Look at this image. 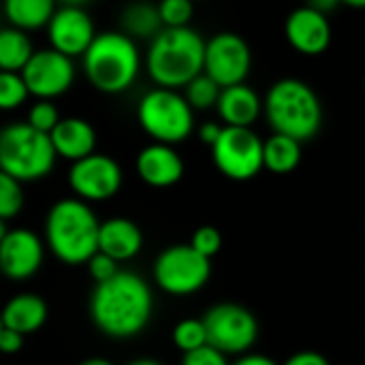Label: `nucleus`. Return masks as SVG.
I'll return each instance as SVG.
<instances>
[{"mask_svg":"<svg viewBox=\"0 0 365 365\" xmlns=\"http://www.w3.org/2000/svg\"><path fill=\"white\" fill-rule=\"evenodd\" d=\"M160 30H163V24L158 17V9L152 2H145V0L130 2L120 15V32H124L133 41L137 38L150 41Z\"/></svg>","mask_w":365,"mask_h":365,"instance_id":"5701e85b","label":"nucleus"},{"mask_svg":"<svg viewBox=\"0 0 365 365\" xmlns=\"http://www.w3.org/2000/svg\"><path fill=\"white\" fill-rule=\"evenodd\" d=\"M6 235V225H4V220H0V240Z\"/></svg>","mask_w":365,"mask_h":365,"instance_id":"c03bdc74","label":"nucleus"},{"mask_svg":"<svg viewBox=\"0 0 365 365\" xmlns=\"http://www.w3.org/2000/svg\"><path fill=\"white\" fill-rule=\"evenodd\" d=\"M284 34L297 53L321 56L331 45V21L327 15L304 4L289 13L284 21Z\"/></svg>","mask_w":365,"mask_h":365,"instance_id":"dca6fc26","label":"nucleus"},{"mask_svg":"<svg viewBox=\"0 0 365 365\" xmlns=\"http://www.w3.org/2000/svg\"><path fill=\"white\" fill-rule=\"evenodd\" d=\"M47 38L49 47L60 51L66 58H81V53L92 43L96 28L92 17L83 6L62 4L53 11L47 21Z\"/></svg>","mask_w":365,"mask_h":365,"instance_id":"4468645a","label":"nucleus"},{"mask_svg":"<svg viewBox=\"0 0 365 365\" xmlns=\"http://www.w3.org/2000/svg\"><path fill=\"white\" fill-rule=\"evenodd\" d=\"M306 6L314 9L317 13L329 15L331 11H336L340 6V0H306Z\"/></svg>","mask_w":365,"mask_h":365,"instance_id":"4c0bfd02","label":"nucleus"},{"mask_svg":"<svg viewBox=\"0 0 365 365\" xmlns=\"http://www.w3.org/2000/svg\"><path fill=\"white\" fill-rule=\"evenodd\" d=\"M205 38L190 26L163 28L145 51V71L156 88L180 90L203 73Z\"/></svg>","mask_w":365,"mask_h":365,"instance_id":"7ed1b4c3","label":"nucleus"},{"mask_svg":"<svg viewBox=\"0 0 365 365\" xmlns=\"http://www.w3.org/2000/svg\"><path fill=\"white\" fill-rule=\"evenodd\" d=\"M218 94H220V86H216L205 73L197 75L184 86V98L192 111H205L216 107Z\"/></svg>","mask_w":365,"mask_h":365,"instance_id":"a878e982","label":"nucleus"},{"mask_svg":"<svg viewBox=\"0 0 365 365\" xmlns=\"http://www.w3.org/2000/svg\"><path fill=\"white\" fill-rule=\"evenodd\" d=\"M137 120L154 143H182L192 135L195 111L180 90L152 88L137 105Z\"/></svg>","mask_w":365,"mask_h":365,"instance_id":"0eeeda50","label":"nucleus"},{"mask_svg":"<svg viewBox=\"0 0 365 365\" xmlns=\"http://www.w3.org/2000/svg\"><path fill=\"white\" fill-rule=\"evenodd\" d=\"M28 101V90L19 73L0 71V111H13Z\"/></svg>","mask_w":365,"mask_h":365,"instance_id":"c85d7f7f","label":"nucleus"},{"mask_svg":"<svg viewBox=\"0 0 365 365\" xmlns=\"http://www.w3.org/2000/svg\"><path fill=\"white\" fill-rule=\"evenodd\" d=\"M284 365H329V361L319 355V353H312V351H304V353H297L293 355Z\"/></svg>","mask_w":365,"mask_h":365,"instance_id":"c9c22d12","label":"nucleus"},{"mask_svg":"<svg viewBox=\"0 0 365 365\" xmlns=\"http://www.w3.org/2000/svg\"><path fill=\"white\" fill-rule=\"evenodd\" d=\"M98 220L90 205L81 199L58 201L45 222V240L49 250L66 265H83L98 252Z\"/></svg>","mask_w":365,"mask_h":365,"instance_id":"39448f33","label":"nucleus"},{"mask_svg":"<svg viewBox=\"0 0 365 365\" xmlns=\"http://www.w3.org/2000/svg\"><path fill=\"white\" fill-rule=\"evenodd\" d=\"M49 141L56 156L75 163L94 152L96 130L83 118H60V122L49 133Z\"/></svg>","mask_w":365,"mask_h":365,"instance_id":"a211bd4d","label":"nucleus"},{"mask_svg":"<svg viewBox=\"0 0 365 365\" xmlns=\"http://www.w3.org/2000/svg\"><path fill=\"white\" fill-rule=\"evenodd\" d=\"M34 47L28 32L13 26L0 28V71L19 73L30 60Z\"/></svg>","mask_w":365,"mask_h":365,"instance_id":"393cba45","label":"nucleus"},{"mask_svg":"<svg viewBox=\"0 0 365 365\" xmlns=\"http://www.w3.org/2000/svg\"><path fill=\"white\" fill-rule=\"evenodd\" d=\"M56 9L58 0H2L4 17L13 28L24 32L45 28Z\"/></svg>","mask_w":365,"mask_h":365,"instance_id":"4be33fe9","label":"nucleus"},{"mask_svg":"<svg viewBox=\"0 0 365 365\" xmlns=\"http://www.w3.org/2000/svg\"><path fill=\"white\" fill-rule=\"evenodd\" d=\"M184 365H229L227 364V355H222L220 351L212 349L210 344L186 353Z\"/></svg>","mask_w":365,"mask_h":365,"instance_id":"72a5a7b5","label":"nucleus"},{"mask_svg":"<svg viewBox=\"0 0 365 365\" xmlns=\"http://www.w3.org/2000/svg\"><path fill=\"white\" fill-rule=\"evenodd\" d=\"M252 71V49L237 32H218L205 41L203 73L220 88L246 83Z\"/></svg>","mask_w":365,"mask_h":365,"instance_id":"1a4fd4ad","label":"nucleus"},{"mask_svg":"<svg viewBox=\"0 0 365 365\" xmlns=\"http://www.w3.org/2000/svg\"><path fill=\"white\" fill-rule=\"evenodd\" d=\"M173 342H175V346L184 355L190 353V351H197V349L205 346L207 344V336H205L203 321L186 319V321L178 323L175 329H173Z\"/></svg>","mask_w":365,"mask_h":365,"instance_id":"c756f323","label":"nucleus"},{"mask_svg":"<svg viewBox=\"0 0 365 365\" xmlns=\"http://www.w3.org/2000/svg\"><path fill=\"white\" fill-rule=\"evenodd\" d=\"M190 2H205V0H190Z\"/></svg>","mask_w":365,"mask_h":365,"instance_id":"a18cd8bd","label":"nucleus"},{"mask_svg":"<svg viewBox=\"0 0 365 365\" xmlns=\"http://www.w3.org/2000/svg\"><path fill=\"white\" fill-rule=\"evenodd\" d=\"M152 308L150 287L133 272H118L109 280L98 282L90 299L94 325L118 340L139 336L150 323Z\"/></svg>","mask_w":365,"mask_h":365,"instance_id":"f257e3e1","label":"nucleus"},{"mask_svg":"<svg viewBox=\"0 0 365 365\" xmlns=\"http://www.w3.org/2000/svg\"><path fill=\"white\" fill-rule=\"evenodd\" d=\"M24 207V188L21 182L0 171V220L15 218Z\"/></svg>","mask_w":365,"mask_h":365,"instance_id":"bb28decb","label":"nucleus"},{"mask_svg":"<svg viewBox=\"0 0 365 365\" xmlns=\"http://www.w3.org/2000/svg\"><path fill=\"white\" fill-rule=\"evenodd\" d=\"M43 244L36 233L28 229L6 231L0 240V274L19 282L34 276L43 263Z\"/></svg>","mask_w":365,"mask_h":365,"instance_id":"2eb2a0df","label":"nucleus"},{"mask_svg":"<svg viewBox=\"0 0 365 365\" xmlns=\"http://www.w3.org/2000/svg\"><path fill=\"white\" fill-rule=\"evenodd\" d=\"M21 344H24V336H21V334L11 331V329H6V327L0 329V353H4V355H15V353H19Z\"/></svg>","mask_w":365,"mask_h":365,"instance_id":"f704fd0d","label":"nucleus"},{"mask_svg":"<svg viewBox=\"0 0 365 365\" xmlns=\"http://www.w3.org/2000/svg\"><path fill=\"white\" fill-rule=\"evenodd\" d=\"M212 156L222 175L246 182L263 169V141L252 128L222 126L212 145Z\"/></svg>","mask_w":365,"mask_h":365,"instance_id":"6e6552de","label":"nucleus"},{"mask_svg":"<svg viewBox=\"0 0 365 365\" xmlns=\"http://www.w3.org/2000/svg\"><path fill=\"white\" fill-rule=\"evenodd\" d=\"M222 246V235L218 233V229L214 227H201L195 231L192 240H190V248L195 252H199L205 259H212Z\"/></svg>","mask_w":365,"mask_h":365,"instance_id":"2f4dec72","label":"nucleus"},{"mask_svg":"<svg viewBox=\"0 0 365 365\" xmlns=\"http://www.w3.org/2000/svg\"><path fill=\"white\" fill-rule=\"evenodd\" d=\"M220 130H222V126L220 124H216V122H205L201 128H199V139L205 143V145H214V141L218 139V135H220Z\"/></svg>","mask_w":365,"mask_h":365,"instance_id":"e433bc0d","label":"nucleus"},{"mask_svg":"<svg viewBox=\"0 0 365 365\" xmlns=\"http://www.w3.org/2000/svg\"><path fill=\"white\" fill-rule=\"evenodd\" d=\"M45 319H47V304L38 295H32V293L15 295L0 312L2 327L17 331L21 336L34 334L36 329H41Z\"/></svg>","mask_w":365,"mask_h":365,"instance_id":"412c9836","label":"nucleus"},{"mask_svg":"<svg viewBox=\"0 0 365 365\" xmlns=\"http://www.w3.org/2000/svg\"><path fill=\"white\" fill-rule=\"evenodd\" d=\"M233 365H278L276 361H272L269 357H265V355H246V357H242L240 361H235Z\"/></svg>","mask_w":365,"mask_h":365,"instance_id":"58836bf2","label":"nucleus"},{"mask_svg":"<svg viewBox=\"0 0 365 365\" xmlns=\"http://www.w3.org/2000/svg\"><path fill=\"white\" fill-rule=\"evenodd\" d=\"M340 4H346V6H353V9H364L365 0H340Z\"/></svg>","mask_w":365,"mask_h":365,"instance_id":"ea45409f","label":"nucleus"},{"mask_svg":"<svg viewBox=\"0 0 365 365\" xmlns=\"http://www.w3.org/2000/svg\"><path fill=\"white\" fill-rule=\"evenodd\" d=\"M216 109L225 126L250 128L263 111V101L248 83H235L229 88H220Z\"/></svg>","mask_w":365,"mask_h":365,"instance_id":"6ab92c4d","label":"nucleus"},{"mask_svg":"<svg viewBox=\"0 0 365 365\" xmlns=\"http://www.w3.org/2000/svg\"><path fill=\"white\" fill-rule=\"evenodd\" d=\"M68 184L86 203L107 201L118 195L122 186V169L111 156L92 152L90 156L73 163L68 171Z\"/></svg>","mask_w":365,"mask_h":365,"instance_id":"ddd939ff","label":"nucleus"},{"mask_svg":"<svg viewBox=\"0 0 365 365\" xmlns=\"http://www.w3.org/2000/svg\"><path fill=\"white\" fill-rule=\"evenodd\" d=\"M263 111L276 135H287L299 143L317 137L323 124L319 94L297 77L278 79L265 94Z\"/></svg>","mask_w":365,"mask_h":365,"instance_id":"20e7f679","label":"nucleus"},{"mask_svg":"<svg viewBox=\"0 0 365 365\" xmlns=\"http://www.w3.org/2000/svg\"><path fill=\"white\" fill-rule=\"evenodd\" d=\"M81 68L98 92L122 94L135 86L141 73L139 45L120 30L96 32L81 53Z\"/></svg>","mask_w":365,"mask_h":365,"instance_id":"f03ea898","label":"nucleus"},{"mask_svg":"<svg viewBox=\"0 0 365 365\" xmlns=\"http://www.w3.org/2000/svg\"><path fill=\"white\" fill-rule=\"evenodd\" d=\"M58 2H62V4H71V6H83V4H88L90 0H58Z\"/></svg>","mask_w":365,"mask_h":365,"instance_id":"79ce46f5","label":"nucleus"},{"mask_svg":"<svg viewBox=\"0 0 365 365\" xmlns=\"http://www.w3.org/2000/svg\"><path fill=\"white\" fill-rule=\"evenodd\" d=\"M19 75L24 79L28 96H34L36 101H53L73 88L75 64L60 51L45 47L32 51Z\"/></svg>","mask_w":365,"mask_h":365,"instance_id":"f8f14e48","label":"nucleus"},{"mask_svg":"<svg viewBox=\"0 0 365 365\" xmlns=\"http://www.w3.org/2000/svg\"><path fill=\"white\" fill-rule=\"evenodd\" d=\"M135 167H137L139 178L154 188L173 186L184 175L182 156L173 150V145H167V143H152L143 148L137 154Z\"/></svg>","mask_w":365,"mask_h":365,"instance_id":"f3484780","label":"nucleus"},{"mask_svg":"<svg viewBox=\"0 0 365 365\" xmlns=\"http://www.w3.org/2000/svg\"><path fill=\"white\" fill-rule=\"evenodd\" d=\"M302 163V143L287 135H272L263 141V167L272 173H291Z\"/></svg>","mask_w":365,"mask_h":365,"instance_id":"b1692460","label":"nucleus"},{"mask_svg":"<svg viewBox=\"0 0 365 365\" xmlns=\"http://www.w3.org/2000/svg\"><path fill=\"white\" fill-rule=\"evenodd\" d=\"M0 329H2V321H0Z\"/></svg>","mask_w":365,"mask_h":365,"instance_id":"49530a36","label":"nucleus"},{"mask_svg":"<svg viewBox=\"0 0 365 365\" xmlns=\"http://www.w3.org/2000/svg\"><path fill=\"white\" fill-rule=\"evenodd\" d=\"M79 365H113L111 361H107V359H98V357H94V359H86V361H81Z\"/></svg>","mask_w":365,"mask_h":365,"instance_id":"a19ab883","label":"nucleus"},{"mask_svg":"<svg viewBox=\"0 0 365 365\" xmlns=\"http://www.w3.org/2000/svg\"><path fill=\"white\" fill-rule=\"evenodd\" d=\"M207 344L222 355H240L246 353L259 334L257 319L250 310L237 304H220L214 306L203 319Z\"/></svg>","mask_w":365,"mask_h":365,"instance_id":"9b49d317","label":"nucleus"},{"mask_svg":"<svg viewBox=\"0 0 365 365\" xmlns=\"http://www.w3.org/2000/svg\"><path fill=\"white\" fill-rule=\"evenodd\" d=\"M56 152L49 135L34 130L26 122L0 128V171L17 182H36L51 173Z\"/></svg>","mask_w":365,"mask_h":365,"instance_id":"423d86ee","label":"nucleus"},{"mask_svg":"<svg viewBox=\"0 0 365 365\" xmlns=\"http://www.w3.org/2000/svg\"><path fill=\"white\" fill-rule=\"evenodd\" d=\"M212 263L188 246L167 248L154 263V280L169 295L197 293L210 280Z\"/></svg>","mask_w":365,"mask_h":365,"instance_id":"9d476101","label":"nucleus"},{"mask_svg":"<svg viewBox=\"0 0 365 365\" xmlns=\"http://www.w3.org/2000/svg\"><path fill=\"white\" fill-rule=\"evenodd\" d=\"M128 365H160L158 361H154V359H137V361H133V364Z\"/></svg>","mask_w":365,"mask_h":365,"instance_id":"37998d69","label":"nucleus"},{"mask_svg":"<svg viewBox=\"0 0 365 365\" xmlns=\"http://www.w3.org/2000/svg\"><path fill=\"white\" fill-rule=\"evenodd\" d=\"M156 9L163 28H186L195 15V2L190 0H160Z\"/></svg>","mask_w":365,"mask_h":365,"instance_id":"cd10ccee","label":"nucleus"},{"mask_svg":"<svg viewBox=\"0 0 365 365\" xmlns=\"http://www.w3.org/2000/svg\"><path fill=\"white\" fill-rule=\"evenodd\" d=\"M88 269H90V276L96 280V284L98 282H105V280H109L111 276H115L118 274V263L113 261V259H109L107 255H103V252H94L90 259H88Z\"/></svg>","mask_w":365,"mask_h":365,"instance_id":"473e14b6","label":"nucleus"},{"mask_svg":"<svg viewBox=\"0 0 365 365\" xmlns=\"http://www.w3.org/2000/svg\"><path fill=\"white\" fill-rule=\"evenodd\" d=\"M58 122H60V111H58V107H56L51 101H36V103L30 107L28 120H26L28 126H32L34 130L45 133V135H49L51 128H53Z\"/></svg>","mask_w":365,"mask_h":365,"instance_id":"7c9ffc66","label":"nucleus"},{"mask_svg":"<svg viewBox=\"0 0 365 365\" xmlns=\"http://www.w3.org/2000/svg\"><path fill=\"white\" fill-rule=\"evenodd\" d=\"M143 246V235L139 227L126 218H111L98 225L96 248L115 263L133 259Z\"/></svg>","mask_w":365,"mask_h":365,"instance_id":"aec40b11","label":"nucleus"}]
</instances>
